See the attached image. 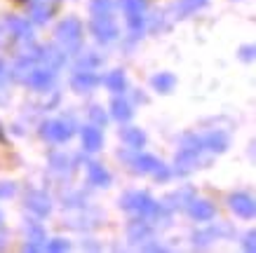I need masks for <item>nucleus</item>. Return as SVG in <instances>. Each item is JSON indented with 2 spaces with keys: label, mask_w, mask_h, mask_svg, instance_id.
<instances>
[{
  "label": "nucleus",
  "mask_w": 256,
  "mask_h": 253,
  "mask_svg": "<svg viewBox=\"0 0 256 253\" xmlns=\"http://www.w3.org/2000/svg\"><path fill=\"white\" fill-rule=\"evenodd\" d=\"M144 251H167V249H164V246H160V244H144Z\"/></svg>",
  "instance_id": "35"
},
{
  "label": "nucleus",
  "mask_w": 256,
  "mask_h": 253,
  "mask_svg": "<svg viewBox=\"0 0 256 253\" xmlns=\"http://www.w3.org/2000/svg\"><path fill=\"white\" fill-rule=\"evenodd\" d=\"M118 157L124 162H130V167L136 171V174H150L156 181H170L172 176V169L164 164L162 160H158L156 155H146V153H124L120 150Z\"/></svg>",
  "instance_id": "2"
},
{
  "label": "nucleus",
  "mask_w": 256,
  "mask_h": 253,
  "mask_svg": "<svg viewBox=\"0 0 256 253\" xmlns=\"http://www.w3.org/2000/svg\"><path fill=\"white\" fill-rule=\"evenodd\" d=\"M228 207H230V211H233L238 218H242V221H252L256 216V202L249 192H242V190L233 192V195L228 197Z\"/></svg>",
  "instance_id": "9"
},
{
  "label": "nucleus",
  "mask_w": 256,
  "mask_h": 253,
  "mask_svg": "<svg viewBox=\"0 0 256 253\" xmlns=\"http://www.w3.org/2000/svg\"><path fill=\"white\" fill-rule=\"evenodd\" d=\"M254 237H256V232H254V230H249L247 235H244V251H247V253H254V251H256Z\"/></svg>",
  "instance_id": "33"
},
{
  "label": "nucleus",
  "mask_w": 256,
  "mask_h": 253,
  "mask_svg": "<svg viewBox=\"0 0 256 253\" xmlns=\"http://www.w3.org/2000/svg\"><path fill=\"white\" fill-rule=\"evenodd\" d=\"M2 35H5V28L0 26V45H2Z\"/></svg>",
  "instance_id": "39"
},
{
  "label": "nucleus",
  "mask_w": 256,
  "mask_h": 253,
  "mask_svg": "<svg viewBox=\"0 0 256 253\" xmlns=\"http://www.w3.org/2000/svg\"><path fill=\"white\" fill-rule=\"evenodd\" d=\"M116 0H90V12H113Z\"/></svg>",
  "instance_id": "30"
},
{
  "label": "nucleus",
  "mask_w": 256,
  "mask_h": 253,
  "mask_svg": "<svg viewBox=\"0 0 256 253\" xmlns=\"http://www.w3.org/2000/svg\"><path fill=\"white\" fill-rule=\"evenodd\" d=\"M85 249H87V251H90V249H92V251H99V246H96V244H90V242L85 244Z\"/></svg>",
  "instance_id": "38"
},
{
  "label": "nucleus",
  "mask_w": 256,
  "mask_h": 253,
  "mask_svg": "<svg viewBox=\"0 0 256 253\" xmlns=\"http://www.w3.org/2000/svg\"><path fill=\"white\" fill-rule=\"evenodd\" d=\"M120 209H124V211H134V214H139L141 218H146V221H150V223L162 221V218L170 216V211H167L162 204H158L146 190L122 192V195H120Z\"/></svg>",
  "instance_id": "1"
},
{
  "label": "nucleus",
  "mask_w": 256,
  "mask_h": 253,
  "mask_svg": "<svg viewBox=\"0 0 256 253\" xmlns=\"http://www.w3.org/2000/svg\"><path fill=\"white\" fill-rule=\"evenodd\" d=\"M186 211H188V216L198 223H210V221H214V216H216V207H214L210 200H200V197H193V200L188 202Z\"/></svg>",
  "instance_id": "15"
},
{
  "label": "nucleus",
  "mask_w": 256,
  "mask_h": 253,
  "mask_svg": "<svg viewBox=\"0 0 256 253\" xmlns=\"http://www.w3.org/2000/svg\"><path fill=\"white\" fill-rule=\"evenodd\" d=\"M207 2H210V0H178L176 2V14L178 16H188V14H193V12H198V9H202Z\"/></svg>",
  "instance_id": "27"
},
{
  "label": "nucleus",
  "mask_w": 256,
  "mask_h": 253,
  "mask_svg": "<svg viewBox=\"0 0 256 253\" xmlns=\"http://www.w3.org/2000/svg\"><path fill=\"white\" fill-rule=\"evenodd\" d=\"M26 209L33 211V216H38V218H47V216L52 214V200L42 190H28V195H26Z\"/></svg>",
  "instance_id": "13"
},
{
  "label": "nucleus",
  "mask_w": 256,
  "mask_h": 253,
  "mask_svg": "<svg viewBox=\"0 0 256 253\" xmlns=\"http://www.w3.org/2000/svg\"><path fill=\"white\" fill-rule=\"evenodd\" d=\"M254 45H244V47H240V49H238V56H240V59H244V61H252V59H254Z\"/></svg>",
  "instance_id": "32"
},
{
  "label": "nucleus",
  "mask_w": 256,
  "mask_h": 253,
  "mask_svg": "<svg viewBox=\"0 0 256 253\" xmlns=\"http://www.w3.org/2000/svg\"><path fill=\"white\" fill-rule=\"evenodd\" d=\"M70 244L66 239H52V242H47L45 244V251H52V253H62V251H68Z\"/></svg>",
  "instance_id": "31"
},
{
  "label": "nucleus",
  "mask_w": 256,
  "mask_h": 253,
  "mask_svg": "<svg viewBox=\"0 0 256 253\" xmlns=\"http://www.w3.org/2000/svg\"><path fill=\"white\" fill-rule=\"evenodd\" d=\"M87 117H90V120H94V124H96V127H104V124L108 122V113H104V108H101V106H90V108H87Z\"/></svg>",
  "instance_id": "28"
},
{
  "label": "nucleus",
  "mask_w": 256,
  "mask_h": 253,
  "mask_svg": "<svg viewBox=\"0 0 256 253\" xmlns=\"http://www.w3.org/2000/svg\"><path fill=\"white\" fill-rule=\"evenodd\" d=\"M50 169L56 171V174H70L73 162H70V157H66V155H62V153H52L50 155Z\"/></svg>",
  "instance_id": "26"
},
{
  "label": "nucleus",
  "mask_w": 256,
  "mask_h": 253,
  "mask_svg": "<svg viewBox=\"0 0 256 253\" xmlns=\"http://www.w3.org/2000/svg\"><path fill=\"white\" fill-rule=\"evenodd\" d=\"M233 235H235V230L230 223H214V225L204 228V230L193 232V244L200 249V246H207L210 242H214L218 237H233Z\"/></svg>",
  "instance_id": "10"
},
{
  "label": "nucleus",
  "mask_w": 256,
  "mask_h": 253,
  "mask_svg": "<svg viewBox=\"0 0 256 253\" xmlns=\"http://www.w3.org/2000/svg\"><path fill=\"white\" fill-rule=\"evenodd\" d=\"M54 40L66 54H78L82 49V21L78 16H66L56 23Z\"/></svg>",
  "instance_id": "3"
},
{
  "label": "nucleus",
  "mask_w": 256,
  "mask_h": 253,
  "mask_svg": "<svg viewBox=\"0 0 256 253\" xmlns=\"http://www.w3.org/2000/svg\"><path fill=\"white\" fill-rule=\"evenodd\" d=\"M110 117H113V120H118V122H127V120H132V117H134L132 103L118 94L116 99L110 101Z\"/></svg>",
  "instance_id": "23"
},
{
  "label": "nucleus",
  "mask_w": 256,
  "mask_h": 253,
  "mask_svg": "<svg viewBox=\"0 0 256 253\" xmlns=\"http://www.w3.org/2000/svg\"><path fill=\"white\" fill-rule=\"evenodd\" d=\"M26 2V9H28V19L36 26H42V23L50 21V16L54 14L59 0H24Z\"/></svg>",
  "instance_id": "8"
},
{
  "label": "nucleus",
  "mask_w": 256,
  "mask_h": 253,
  "mask_svg": "<svg viewBox=\"0 0 256 253\" xmlns=\"http://www.w3.org/2000/svg\"><path fill=\"white\" fill-rule=\"evenodd\" d=\"M5 82V63H2V59H0V84Z\"/></svg>",
  "instance_id": "36"
},
{
  "label": "nucleus",
  "mask_w": 256,
  "mask_h": 253,
  "mask_svg": "<svg viewBox=\"0 0 256 253\" xmlns=\"http://www.w3.org/2000/svg\"><path fill=\"white\" fill-rule=\"evenodd\" d=\"M78 124L73 117H56V120H45L40 124V136L50 143H66L76 134Z\"/></svg>",
  "instance_id": "5"
},
{
  "label": "nucleus",
  "mask_w": 256,
  "mask_h": 253,
  "mask_svg": "<svg viewBox=\"0 0 256 253\" xmlns=\"http://www.w3.org/2000/svg\"><path fill=\"white\" fill-rule=\"evenodd\" d=\"M80 138H82V148L87 153H96V150L104 148V134H101L96 124H85L80 129Z\"/></svg>",
  "instance_id": "18"
},
{
  "label": "nucleus",
  "mask_w": 256,
  "mask_h": 253,
  "mask_svg": "<svg viewBox=\"0 0 256 253\" xmlns=\"http://www.w3.org/2000/svg\"><path fill=\"white\" fill-rule=\"evenodd\" d=\"M124 232H127V239H130V242H134V244H141V242H146V239L153 235V223L139 216V218H134V221L127 223Z\"/></svg>",
  "instance_id": "17"
},
{
  "label": "nucleus",
  "mask_w": 256,
  "mask_h": 253,
  "mask_svg": "<svg viewBox=\"0 0 256 253\" xmlns=\"http://www.w3.org/2000/svg\"><path fill=\"white\" fill-rule=\"evenodd\" d=\"M122 9L127 16V26L132 31L134 38H141V33L146 28V19H148V2L146 0H122Z\"/></svg>",
  "instance_id": "6"
},
{
  "label": "nucleus",
  "mask_w": 256,
  "mask_h": 253,
  "mask_svg": "<svg viewBox=\"0 0 256 253\" xmlns=\"http://www.w3.org/2000/svg\"><path fill=\"white\" fill-rule=\"evenodd\" d=\"M99 63H101L99 56H96L94 52H90V54H85V56H80L78 59V70H94Z\"/></svg>",
  "instance_id": "29"
},
{
  "label": "nucleus",
  "mask_w": 256,
  "mask_h": 253,
  "mask_svg": "<svg viewBox=\"0 0 256 253\" xmlns=\"http://www.w3.org/2000/svg\"><path fill=\"white\" fill-rule=\"evenodd\" d=\"M5 232H2V225H0V251H2V249H5Z\"/></svg>",
  "instance_id": "37"
},
{
  "label": "nucleus",
  "mask_w": 256,
  "mask_h": 253,
  "mask_svg": "<svg viewBox=\"0 0 256 253\" xmlns=\"http://www.w3.org/2000/svg\"><path fill=\"white\" fill-rule=\"evenodd\" d=\"M195 197V192L190 190V188H178V190H174L172 195H167L160 204H162L167 211H176V209H186V204Z\"/></svg>",
  "instance_id": "20"
},
{
  "label": "nucleus",
  "mask_w": 256,
  "mask_h": 253,
  "mask_svg": "<svg viewBox=\"0 0 256 253\" xmlns=\"http://www.w3.org/2000/svg\"><path fill=\"white\" fill-rule=\"evenodd\" d=\"M228 143H230V138H228V134L221 129H212V131H204L200 136V146L202 150H210V153L214 155H221L228 150Z\"/></svg>",
  "instance_id": "14"
},
{
  "label": "nucleus",
  "mask_w": 256,
  "mask_h": 253,
  "mask_svg": "<svg viewBox=\"0 0 256 253\" xmlns=\"http://www.w3.org/2000/svg\"><path fill=\"white\" fill-rule=\"evenodd\" d=\"M16 185L14 183H0V197H14Z\"/></svg>",
  "instance_id": "34"
},
{
  "label": "nucleus",
  "mask_w": 256,
  "mask_h": 253,
  "mask_svg": "<svg viewBox=\"0 0 256 253\" xmlns=\"http://www.w3.org/2000/svg\"><path fill=\"white\" fill-rule=\"evenodd\" d=\"M104 84H106V89L113 94H122L127 92V77H124V73L120 68L110 70L108 75H106V80H104Z\"/></svg>",
  "instance_id": "25"
},
{
  "label": "nucleus",
  "mask_w": 256,
  "mask_h": 253,
  "mask_svg": "<svg viewBox=\"0 0 256 253\" xmlns=\"http://www.w3.org/2000/svg\"><path fill=\"white\" fill-rule=\"evenodd\" d=\"M120 138H122V143H127L130 150H141L146 146V134L139 127H122L120 129Z\"/></svg>",
  "instance_id": "22"
},
{
  "label": "nucleus",
  "mask_w": 256,
  "mask_h": 253,
  "mask_svg": "<svg viewBox=\"0 0 256 253\" xmlns=\"http://www.w3.org/2000/svg\"><path fill=\"white\" fill-rule=\"evenodd\" d=\"M90 33H92L94 40L101 42V45L116 42L118 35H120V26H118L113 12H92V19H90Z\"/></svg>",
  "instance_id": "4"
},
{
  "label": "nucleus",
  "mask_w": 256,
  "mask_h": 253,
  "mask_svg": "<svg viewBox=\"0 0 256 253\" xmlns=\"http://www.w3.org/2000/svg\"><path fill=\"white\" fill-rule=\"evenodd\" d=\"M26 235H28V244L24 246L26 251H42L45 249V230H42V225L40 223H26Z\"/></svg>",
  "instance_id": "21"
},
{
  "label": "nucleus",
  "mask_w": 256,
  "mask_h": 253,
  "mask_svg": "<svg viewBox=\"0 0 256 253\" xmlns=\"http://www.w3.org/2000/svg\"><path fill=\"white\" fill-rule=\"evenodd\" d=\"M150 87H153L158 94H172L174 92V87H176V75L170 73V70L156 73V75L150 77Z\"/></svg>",
  "instance_id": "24"
},
{
  "label": "nucleus",
  "mask_w": 256,
  "mask_h": 253,
  "mask_svg": "<svg viewBox=\"0 0 256 253\" xmlns=\"http://www.w3.org/2000/svg\"><path fill=\"white\" fill-rule=\"evenodd\" d=\"M87 181L94 188H108L113 183V176L108 174L106 167H101L99 162H87Z\"/></svg>",
  "instance_id": "19"
},
{
  "label": "nucleus",
  "mask_w": 256,
  "mask_h": 253,
  "mask_svg": "<svg viewBox=\"0 0 256 253\" xmlns=\"http://www.w3.org/2000/svg\"><path fill=\"white\" fill-rule=\"evenodd\" d=\"M202 153L204 150H200V148H178L176 157H174V174L186 176V174L195 171V169H200L204 164Z\"/></svg>",
  "instance_id": "7"
},
{
  "label": "nucleus",
  "mask_w": 256,
  "mask_h": 253,
  "mask_svg": "<svg viewBox=\"0 0 256 253\" xmlns=\"http://www.w3.org/2000/svg\"><path fill=\"white\" fill-rule=\"evenodd\" d=\"M0 225H2V216H0Z\"/></svg>",
  "instance_id": "40"
},
{
  "label": "nucleus",
  "mask_w": 256,
  "mask_h": 253,
  "mask_svg": "<svg viewBox=\"0 0 256 253\" xmlns=\"http://www.w3.org/2000/svg\"><path fill=\"white\" fill-rule=\"evenodd\" d=\"M99 75L94 73V70H78V73H73L70 75V89L76 94H90L99 84Z\"/></svg>",
  "instance_id": "16"
},
{
  "label": "nucleus",
  "mask_w": 256,
  "mask_h": 253,
  "mask_svg": "<svg viewBox=\"0 0 256 253\" xmlns=\"http://www.w3.org/2000/svg\"><path fill=\"white\" fill-rule=\"evenodd\" d=\"M54 77H56V70L47 68V66H33V70L26 75L24 82L28 84L31 89H36V92H47L54 84Z\"/></svg>",
  "instance_id": "11"
},
{
  "label": "nucleus",
  "mask_w": 256,
  "mask_h": 253,
  "mask_svg": "<svg viewBox=\"0 0 256 253\" xmlns=\"http://www.w3.org/2000/svg\"><path fill=\"white\" fill-rule=\"evenodd\" d=\"M5 28L10 31V35L19 42H26V45H31L33 42V23L31 19H24V16H8V21H5Z\"/></svg>",
  "instance_id": "12"
}]
</instances>
